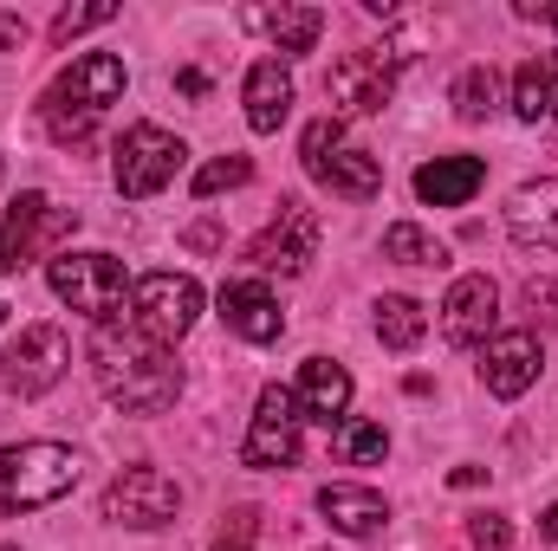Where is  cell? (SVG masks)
<instances>
[{
	"label": "cell",
	"instance_id": "1",
	"mask_svg": "<svg viewBox=\"0 0 558 551\" xmlns=\"http://www.w3.org/2000/svg\"><path fill=\"white\" fill-rule=\"evenodd\" d=\"M92 377H98L105 403H118L131 415H162V409H175V396H182V364L143 325H98Z\"/></svg>",
	"mask_w": 558,
	"mask_h": 551
},
{
	"label": "cell",
	"instance_id": "2",
	"mask_svg": "<svg viewBox=\"0 0 558 551\" xmlns=\"http://www.w3.org/2000/svg\"><path fill=\"white\" fill-rule=\"evenodd\" d=\"M124 59L118 52H85V59H72L59 78H52V91H46V131L59 143H85L98 131V118L124 98Z\"/></svg>",
	"mask_w": 558,
	"mask_h": 551
},
{
	"label": "cell",
	"instance_id": "3",
	"mask_svg": "<svg viewBox=\"0 0 558 551\" xmlns=\"http://www.w3.org/2000/svg\"><path fill=\"white\" fill-rule=\"evenodd\" d=\"M78 487V454L59 441H13L0 448V513L52 506Z\"/></svg>",
	"mask_w": 558,
	"mask_h": 551
},
{
	"label": "cell",
	"instance_id": "4",
	"mask_svg": "<svg viewBox=\"0 0 558 551\" xmlns=\"http://www.w3.org/2000/svg\"><path fill=\"white\" fill-rule=\"evenodd\" d=\"M46 279H52V292L78 311V318H92V325H118V311H124V298H131V279L124 267L111 260V254H59V260H46Z\"/></svg>",
	"mask_w": 558,
	"mask_h": 551
},
{
	"label": "cell",
	"instance_id": "5",
	"mask_svg": "<svg viewBox=\"0 0 558 551\" xmlns=\"http://www.w3.org/2000/svg\"><path fill=\"white\" fill-rule=\"evenodd\" d=\"M72 228H78V215L72 208H52L39 188L33 195H20L13 208H7V221H0V273H20V267H33V260H59L65 247L59 241H72Z\"/></svg>",
	"mask_w": 558,
	"mask_h": 551
},
{
	"label": "cell",
	"instance_id": "6",
	"mask_svg": "<svg viewBox=\"0 0 558 551\" xmlns=\"http://www.w3.org/2000/svg\"><path fill=\"white\" fill-rule=\"evenodd\" d=\"M182 156H189L182 137H169L162 124H131L124 143H118V162H111L118 195H124V201H149V195H162V188L175 182Z\"/></svg>",
	"mask_w": 558,
	"mask_h": 551
},
{
	"label": "cell",
	"instance_id": "7",
	"mask_svg": "<svg viewBox=\"0 0 558 551\" xmlns=\"http://www.w3.org/2000/svg\"><path fill=\"white\" fill-rule=\"evenodd\" d=\"M65 370H72V338L59 325H20V338L0 357V383L13 396H46Z\"/></svg>",
	"mask_w": 558,
	"mask_h": 551
},
{
	"label": "cell",
	"instance_id": "8",
	"mask_svg": "<svg viewBox=\"0 0 558 551\" xmlns=\"http://www.w3.org/2000/svg\"><path fill=\"white\" fill-rule=\"evenodd\" d=\"M182 513V487L162 474V467H124L111 487H105V519L111 526H131V532H156Z\"/></svg>",
	"mask_w": 558,
	"mask_h": 551
},
{
	"label": "cell",
	"instance_id": "9",
	"mask_svg": "<svg viewBox=\"0 0 558 551\" xmlns=\"http://www.w3.org/2000/svg\"><path fill=\"white\" fill-rule=\"evenodd\" d=\"M312 254H318V215H312L305 201H279V215L247 241L241 260H247L254 273H286L292 279V273L312 267Z\"/></svg>",
	"mask_w": 558,
	"mask_h": 551
},
{
	"label": "cell",
	"instance_id": "10",
	"mask_svg": "<svg viewBox=\"0 0 558 551\" xmlns=\"http://www.w3.org/2000/svg\"><path fill=\"white\" fill-rule=\"evenodd\" d=\"M305 448V415L292 403V390L267 383L260 403H254V421H247V441H241V461L247 467H292Z\"/></svg>",
	"mask_w": 558,
	"mask_h": 551
},
{
	"label": "cell",
	"instance_id": "11",
	"mask_svg": "<svg viewBox=\"0 0 558 551\" xmlns=\"http://www.w3.org/2000/svg\"><path fill=\"white\" fill-rule=\"evenodd\" d=\"M131 305H137V325L149 338L175 344V338H189L195 318H202V285L189 273H149V279H137Z\"/></svg>",
	"mask_w": 558,
	"mask_h": 551
},
{
	"label": "cell",
	"instance_id": "12",
	"mask_svg": "<svg viewBox=\"0 0 558 551\" xmlns=\"http://www.w3.org/2000/svg\"><path fill=\"white\" fill-rule=\"evenodd\" d=\"M390 85H397L390 52H344V59L331 65V78H325V91H331V118L344 124V118H371V111H384V105H390Z\"/></svg>",
	"mask_w": 558,
	"mask_h": 551
},
{
	"label": "cell",
	"instance_id": "13",
	"mask_svg": "<svg viewBox=\"0 0 558 551\" xmlns=\"http://www.w3.org/2000/svg\"><path fill=\"white\" fill-rule=\"evenodd\" d=\"M494 318H500V285L487 273H461L441 298V338L448 344H487L494 338Z\"/></svg>",
	"mask_w": 558,
	"mask_h": 551
},
{
	"label": "cell",
	"instance_id": "14",
	"mask_svg": "<svg viewBox=\"0 0 558 551\" xmlns=\"http://www.w3.org/2000/svg\"><path fill=\"white\" fill-rule=\"evenodd\" d=\"M539 338L533 331H500V338H487V351H481V383L500 396V403H513V396H526L533 383H539Z\"/></svg>",
	"mask_w": 558,
	"mask_h": 551
},
{
	"label": "cell",
	"instance_id": "15",
	"mask_svg": "<svg viewBox=\"0 0 558 551\" xmlns=\"http://www.w3.org/2000/svg\"><path fill=\"white\" fill-rule=\"evenodd\" d=\"M215 305H221V325L234 338H247V344H274L279 331H286V311H279V298L260 279H228L215 292Z\"/></svg>",
	"mask_w": 558,
	"mask_h": 551
},
{
	"label": "cell",
	"instance_id": "16",
	"mask_svg": "<svg viewBox=\"0 0 558 551\" xmlns=\"http://www.w3.org/2000/svg\"><path fill=\"white\" fill-rule=\"evenodd\" d=\"M507 234L520 247H539V254H558V175H539V182H520L513 201H507Z\"/></svg>",
	"mask_w": 558,
	"mask_h": 551
},
{
	"label": "cell",
	"instance_id": "17",
	"mask_svg": "<svg viewBox=\"0 0 558 551\" xmlns=\"http://www.w3.org/2000/svg\"><path fill=\"white\" fill-rule=\"evenodd\" d=\"M292 403L305 421H344L351 409V370L344 364H331V357H305V370H299V383H292Z\"/></svg>",
	"mask_w": 558,
	"mask_h": 551
},
{
	"label": "cell",
	"instance_id": "18",
	"mask_svg": "<svg viewBox=\"0 0 558 551\" xmlns=\"http://www.w3.org/2000/svg\"><path fill=\"white\" fill-rule=\"evenodd\" d=\"M487 188V162L481 156H435L416 169V201L428 208H461Z\"/></svg>",
	"mask_w": 558,
	"mask_h": 551
},
{
	"label": "cell",
	"instance_id": "19",
	"mask_svg": "<svg viewBox=\"0 0 558 551\" xmlns=\"http://www.w3.org/2000/svg\"><path fill=\"white\" fill-rule=\"evenodd\" d=\"M241 105H247V131L274 137L279 124H286V111H292V72L279 59H254L247 85H241Z\"/></svg>",
	"mask_w": 558,
	"mask_h": 551
},
{
	"label": "cell",
	"instance_id": "20",
	"mask_svg": "<svg viewBox=\"0 0 558 551\" xmlns=\"http://www.w3.org/2000/svg\"><path fill=\"white\" fill-rule=\"evenodd\" d=\"M241 20H247V26H260V33L274 39L279 65H286V59H299V52H312V46H318V33H325V13H318V7H247Z\"/></svg>",
	"mask_w": 558,
	"mask_h": 551
},
{
	"label": "cell",
	"instance_id": "21",
	"mask_svg": "<svg viewBox=\"0 0 558 551\" xmlns=\"http://www.w3.org/2000/svg\"><path fill=\"white\" fill-rule=\"evenodd\" d=\"M312 182H325V188L344 195V201H371V195L384 188V162H377L371 149H357V143H338V149L312 169Z\"/></svg>",
	"mask_w": 558,
	"mask_h": 551
},
{
	"label": "cell",
	"instance_id": "22",
	"mask_svg": "<svg viewBox=\"0 0 558 551\" xmlns=\"http://www.w3.org/2000/svg\"><path fill=\"white\" fill-rule=\"evenodd\" d=\"M318 513H325V526L344 532V539H371V532H384V519H390L384 493H371V487H325V493H318Z\"/></svg>",
	"mask_w": 558,
	"mask_h": 551
},
{
	"label": "cell",
	"instance_id": "23",
	"mask_svg": "<svg viewBox=\"0 0 558 551\" xmlns=\"http://www.w3.org/2000/svg\"><path fill=\"white\" fill-rule=\"evenodd\" d=\"M553 98H558V59L539 52V59H526L513 72V118L520 124H539V118H553Z\"/></svg>",
	"mask_w": 558,
	"mask_h": 551
},
{
	"label": "cell",
	"instance_id": "24",
	"mask_svg": "<svg viewBox=\"0 0 558 551\" xmlns=\"http://www.w3.org/2000/svg\"><path fill=\"white\" fill-rule=\"evenodd\" d=\"M377 338L390 351H416L422 338H428V311H422L416 298H403V292H384L377 298Z\"/></svg>",
	"mask_w": 558,
	"mask_h": 551
},
{
	"label": "cell",
	"instance_id": "25",
	"mask_svg": "<svg viewBox=\"0 0 558 551\" xmlns=\"http://www.w3.org/2000/svg\"><path fill=\"white\" fill-rule=\"evenodd\" d=\"M384 254L397 260V267H448V247L416 228V221H397V228H384Z\"/></svg>",
	"mask_w": 558,
	"mask_h": 551
},
{
	"label": "cell",
	"instance_id": "26",
	"mask_svg": "<svg viewBox=\"0 0 558 551\" xmlns=\"http://www.w3.org/2000/svg\"><path fill=\"white\" fill-rule=\"evenodd\" d=\"M494 105H500V78H494V65H468V72L454 78V118L481 124V118H494Z\"/></svg>",
	"mask_w": 558,
	"mask_h": 551
},
{
	"label": "cell",
	"instance_id": "27",
	"mask_svg": "<svg viewBox=\"0 0 558 551\" xmlns=\"http://www.w3.org/2000/svg\"><path fill=\"white\" fill-rule=\"evenodd\" d=\"M338 448H344L351 467H384L390 434H384V421H357V415H344V421H338Z\"/></svg>",
	"mask_w": 558,
	"mask_h": 551
},
{
	"label": "cell",
	"instance_id": "28",
	"mask_svg": "<svg viewBox=\"0 0 558 551\" xmlns=\"http://www.w3.org/2000/svg\"><path fill=\"white\" fill-rule=\"evenodd\" d=\"M241 182H254V162H247V156H215V162L195 169V195H202V201L221 195V188H241Z\"/></svg>",
	"mask_w": 558,
	"mask_h": 551
},
{
	"label": "cell",
	"instance_id": "29",
	"mask_svg": "<svg viewBox=\"0 0 558 551\" xmlns=\"http://www.w3.org/2000/svg\"><path fill=\"white\" fill-rule=\"evenodd\" d=\"M105 20H118V7H111V0H98V7H65V13L52 20V39H59V46H72L78 33H92V26H105Z\"/></svg>",
	"mask_w": 558,
	"mask_h": 551
},
{
	"label": "cell",
	"instance_id": "30",
	"mask_svg": "<svg viewBox=\"0 0 558 551\" xmlns=\"http://www.w3.org/2000/svg\"><path fill=\"white\" fill-rule=\"evenodd\" d=\"M338 143H344V124H338V118H318V124H305V137H299L305 175H312V169H318V162H325V156H331Z\"/></svg>",
	"mask_w": 558,
	"mask_h": 551
},
{
	"label": "cell",
	"instance_id": "31",
	"mask_svg": "<svg viewBox=\"0 0 558 551\" xmlns=\"http://www.w3.org/2000/svg\"><path fill=\"white\" fill-rule=\"evenodd\" d=\"M468 539H474V551H513V519L507 513H481L468 526Z\"/></svg>",
	"mask_w": 558,
	"mask_h": 551
},
{
	"label": "cell",
	"instance_id": "32",
	"mask_svg": "<svg viewBox=\"0 0 558 551\" xmlns=\"http://www.w3.org/2000/svg\"><path fill=\"white\" fill-rule=\"evenodd\" d=\"M526 311H533L546 331H558V279H533V285H526Z\"/></svg>",
	"mask_w": 558,
	"mask_h": 551
},
{
	"label": "cell",
	"instance_id": "33",
	"mask_svg": "<svg viewBox=\"0 0 558 551\" xmlns=\"http://www.w3.org/2000/svg\"><path fill=\"white\" fill-rule=\"evenodd\" d=\"M448 480H454V487H481V480H487V467H454Z\"/></svg>",
	"mask_w": 558,
	"mask_h": 551
},
{
	"label": "cell",
	"instance_id": "34",
	"mask_svg": "<svg viewBox=\"0 0 558 551\" xmlns=\"http://www.w3.org/2000/svg\"><path fill=\"white\" fill-rule=\"evenodd\" d=\"M13 39H26V26H20L13 13H0V46H13Z\"/></svg>",
	"mask_w": 558,
	"mask_h": 551
},
{
	"label": "cell",
	"instance_id": "35",
	"mask_svg": "<svg viewBox=\"0 0 558 551\" xmlns=\"http://www.w3.org/2000/svg\"><path fill=\"white\" fill-rule=\"evenodd\" d=\"M539 539H553V546H558V506H546V513H539Z\"/></svg>",
	"mask_w": 558,
	"mask_h": 551
},
{
	"label": "cell",
	"instance_id": "36",
	"mask_svg": "<svg viewBox=\"0 0 558 551\" xmlns=\"http://www.w3.org/2000/svg\"><path fill=\"white\" fill-rule=\"evenodd\" d=\"M546 20H553V26H558V7H546Z\"/></svg>",
	"mask_w": 558,
	"mask_h": 551
},
{
	"label": "cell",
	"instance_id": "37",
	"mask_svg": "<svg viewBox=\"0 0 558 551\" xmlns=\"http://www.w3.org/2000/svg\"><path fill=\"white\" fill-rule=\"evenodd\" d=\"M7 311H13V305H0V325H7Z\"/></svg>",
	"mask_w": 558,
	"mask_h": 551
},
{
	"label": "cell",
	"instance_id": "38",
	"mask_svg": "<svg viewBox=\"0 0 558 551\" xmlns=\"http://www.w3.org/2000/svg\"><path fill=\"white\" fill-rule=\"evenodd\" d=\"M553 124H558V98H553Z\"/></svg>",
	"mask_w": 558,
	"mask_h": 551
},
{
	"label": "cell",
	"instance_id": "39",
	"mask_svg": "<svg viewBox=\"0 0 558 551\" xmlns=\"http://www.w3.org/2000/svg\"><path fill=\"white\" fill-rule=\"evenodd\" d=\"M0 551H13V546H0Z\"/></svg>",
	"mask_w": 558,
	"mask_h": 551
},
{
	"label": "cell",
	"instance_id": "40",
	"mask_svg": "<svg viewBox=\"0 0 558 551\" xmlns=\"http://www.w3.org/2000/svg\"><path fill=\"white\" fill-rule=\"evenodd\" d=\"M221 551H234V546H221Z\"/></svg>",
	"mask_w": 558,
	"mask_h": 551
}]
</instances>
